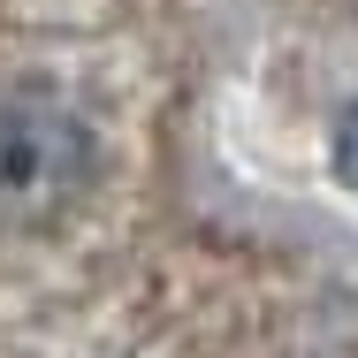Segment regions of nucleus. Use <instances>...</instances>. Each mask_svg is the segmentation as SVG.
Returning <instances> with one entry per match:
<instances>
[{
  "label": "nucleus",
  "mask_w": 358,
  "mask_h": 358,
  "mask_svg": "<svg viewBox=\"0 0 358 358\" xmlns=\"http://www.w3.org/2000/svg\"><path fill=\"white\" fill-rule=\"evenodd\" d=\"M92 183V130L62 92L0 84V229H46Z\"/></svg>",
  "instance_id": "1"
}]
</instances>
